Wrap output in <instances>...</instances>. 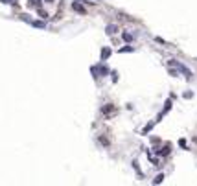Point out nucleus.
<instances>
[{
    "label": "nucleus",
    "mask_w": 197,
    "mask_h": 186,
    "mask_svg": "<svg viewBox=\"0 0 197 186\" xmlns=\"http://www.w3.org/2000/svg\"><path fill=\"white\" fill-rule=\"evenodd\" d=\"M171 65H173V67H177V70H181V72H183L186 78H192V72H190V70L186 68V67H183L181 63H175V61H171Z\"/></svg>",
    "instance_id": "f257e3e1"
},
{
    "label": "nucleus",
    "mask_w": 197,
    "mask_h": 186,
    "mask_svg": "<svg viewBox=\"0 0 197 186\" xmlns=\"http://www.w3.org/2000/svg\"><path fill=\"white\" fill-rule=\"evenodd\" d=\"M72 9H74V11H78V13H85V8H83V6H79L78 2H74V4H72Z\"/></svg>",
    "instance_id": "f03ea898"
},
{
    "label": "nucleus",
    "mask_w": 197,
    "mask_h": 186,
    "mask_svg": "<svg viewBox=\"0 0 197 186\" xmlns=\"http://www.w3.org/2000/svg\"><path fill=\"white\" fill-rule=\"evenodd\" d=\"M28 6L30 8H41V0H30Z\"/></svg>",
    "instance_id": "7ed1b4c3"
},
{
    "label": "nucleus",
    "mask_w": 197,
    "mask_h": 186,
    "mask_svg": "<svg viewBox=\"0 0 197 186\" xmlns=\"http://www.w3.org/2000/svg\"><path fill=\"white\" fill-rule=\"evenodd\" d=\"M109 55H111V50H109V48H103V50H102V59H107Z\"/></svg>",
    "instance_id": "20e7f679"
},
{
    "label": "nucleus",
    "mask_w": 197,
    "mask_h": 186,
    "mask_svg": "<svg viewBox=\"0 0 197 186\" xmlns=\"http://www.w3.org/2000/svg\"><path fill=\"white\" fill-rule=\"evenodd\" d=\"M116 30H118V28H116L114 24H111V26H107V33H109V35H113V33H116Z\"/></svg>",
    "instance_id": "39448f33"
},
{
    "label": "nucleus",
    "mask_w": 197,
    "mask_h": 186,
    "mask_svg": "<svg viewBox=\"0 0 197 186\" xmlns=\"http://www.w3.org/2000/svg\"><path fill=\"white\" fill-rule=\"evenodd\" d=\"M162 181H164V175H157V179L153 181V183H155V184H159V183H162Z\"/></svg>",
    "instance_id": "423d86ee"
},
{
    "label": "nucleus",
    "mask_w": 197,
    "mask_h": 186,
    "mask_svg": "<svg viewBox=\"0 0 197 186\" xmlns=\"http://www.w3.org/2000/svg\"><path fill=\"white\" fill-rule=\"evenodd\" d=\"M124 41H133V37L129 33H124Z\"/></svg>",
    "instance_id": "0eeeda50"
},
{
    "label": "nucleus",
    "mask_w": 197,
    "mask_h": 186,
    "mask_svg": "<svg viewBox=\"0 0 197 186\" xmlns=\"http://www.w3.org/2000/svg\"><path fill=\"white\" fill-rule=\"evenodd\" d=\"M4 4H15V0H2Z\"/></svg>",
    "instance_id": "6e6552de"
},
{
    "label": "nucleus",
    "mask_w": 197,
    "mask_h": 186,
    "mask_svg": "<svg viewBox=\"0 0 197 186\" xmlns=\"http://www.w3.org/2000/svg\"><path fill=\"white\" fill-rule=\"evenodd\" d=\"M46 2H54V0H46Z\"/></svg>",
    "instance_id": "1a4fd4ad"
}]
</instances>
